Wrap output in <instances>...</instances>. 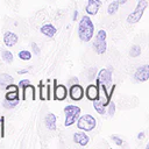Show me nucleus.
Listing matches in <instances>:
<instances>
[{
	"mask_svg": "<svg viewBox=\"0 0 149 149\" xmlns=\"http://www.w3.org/2000/svg\"><path fill=\"white\" fill-rule=\"evenodd\" d=\"M19 41V37L16 34L12 33V31H7L3 35V43L6 47H14Z\"/></svg>",
	"mask_w": 149,
	"mask_h": 149,
	"instance_id": "13",
	"label": "nucleus"
},
{
	"mask_svg": "<svg viewBox=\"0 0 149 149\" xmlns=\"http://www.w3.org/2000/svg\"><path fill=\"white\" fill-rule=\"evenodd\" d=\"M27 72H28V70H20L19 74H23V73H27Z\"/></svg>",
	"mask_w": 149,
	"mask_h": 149,
	"instance_id": "33",
	"label": "nucleus"
},
{
	"mask_svg": "<svg viewBox=\"0 0 149 149\" xmlns=\"http://www.w3.org/2000/svg\"><path fill=\"white\" fill-rule=\"evenodd\" d=\"M27 99H31L35 100L36 99V91H35V86L29 84L26 87L22 88V100H27Z\"/></svg>",
	"mask_w": 149,
	"mask_h": 149,
	"instance_id": "10",
	"label": "nucleus"
},
{
	"mask_svg": "<svg viewBox=\"0 0 149 149\" xmlns=\"http://www.w3.org/2000/svg\"><path fill=\"white\" fill-rule=\"evenodd\" d=\"M38 88H40V99L41 100H47V98H48V85H44L41 81L40 85H38Z\"/></svg>",
	"mask_w": 149,
	"mask_h": 149,
	"instance_id": "18",
	"label": "nucleus"
},
{
	"mask_svg": "<svg viewBox=\"0 0 149 149\" xmlns=\"http://www.w3.org/2000/svg\"><path fill=\"white\" fill-rule=\"evenodd\" d=\"M19 58L22 61H29L31 58V54L28 50H21L19 52Z\"/></svg>",
	"mask_w": 149,
	"mask_h": 149,
	"instance_id": "24",
	"label": "nucleus"
},
{
	"mask_svg": "<svg viewBox=\"0 0 149 149\" xmlns=\"http://www.w3.org/2000/svg\"><path fill=\"white\" fill-rule=\"evenodd\" d=\"M44 120H45V126L48 129H50V130L56 129V115L55 114H52V113L47 114Z\"/></svg>",
	"mask_w": 149,
	"mask_h": 149,
	"instance_id": "16",
	"label": "nucleus"
},
{
	"mask_svg": "<svg viewBox=\"0 0 149 149\" xmlns=\"http://www.w3.org/2000/svg\"><path fill=\"white\" fill-rule=\"evenodd\" d=\"M137 137H139V139H142V137H143V133H141V134H139V135H137Z\"/></svg>",
	"mask_w": 149,
	"mask_h": 149,
	"instance_id": "36",
	"label": "nucleus"
},
{
	"mask_svg": "<svg viewBox=\"0 0 149 149\" xmlns=\"http://www.w3.org/2000/svg\"><path fill=\"white\" fill-rule=\"evenodd\" d=\"M93 33H94V26H93L92 20L87 15L83 16L78 26V35H79L80 41L83 42L91 41V38L93 37Z\"/></svg>",
	"mask_w": 149,
	"mask_h": 149,
	"instance_id": "1",
	"label": "nucleus"
},
{
	"mask_svg": "<svg viewBox=\"0 0 149 149\" xmlns=\"http://www.w3.org/2000/svg\"><path fill=\"white\" fill-rule=\"evenodd\" d=\"M93 49L95 50L97 54L102 55L106 49H107V44H106V31L104 29H100L95 36V40L93 41Z\"/></svg>",
	"mask_w": 149,
	"mask_h": 149,
	"instance_id": "4",
	"label": "nucleus"
},
{
	"mask_svg": "<svg viewBox=\"0 0 149 149\" xmlns=\"http://www.w3.org/2000/svg\"><path fill=\"white\" fill-rule=\"evenodd\" d=\"M41 33H42L44 36L51 38V37H54L55 34L57 33V29H56L55 26H52L51 23H47V24H43V26L41 27Z\"/></svg>",
	"mask_w": 149,
	"mask_h": 149,
	"instance_id": "14",
	"label": "nucleus"
},
{
	"mask_svg": "<svg viewBox=\"0 0 149 149\" xmlns=\"http://www.w3.org/2000/svg\"><path fill=\"white\" fill-rule=\"evenodd\" d=\"M85 94H86V97H87L88 100H92V101L93 100H97L99 98V86L98 85H93V84L88 85L86 87Z\"/></svg>",
	"mask_w": 149,
	"mask_h": 149,
	"instance_id": "11",
	"label": "nucleus"
},
{
	"mask_svg": "<svg viewBox=\"0 0 149 149\" xmlns=\"http://www.w3.org/2000/svg\"><path fill=\"white\" fill-rule=\"evenodd\" d=\"M68 97V88L63 84H57V80L54 79V99L62 101Z\"/></svg>",
	"mask_w": 149,
	"mask_h": 149,
	"instance_id": "6",
	"label": "nucleus"
},
{
	"mask_svg": "<svg viewBox=\"0 0 149 149\" xmlns=\"http://www.w3.org/2000/svg\"><path fill=\"white\" fill-rule=\"evenodd\" d=\"M147 149H149V143H148V144H147Z\"/></svg>",
	"mask_w": 149,
	"mask_h": 149,
	"instance_id": "37",
	"label": "nucleus"
},
{
	"mask_svg": "<svg viewBox=\"0 0 149 149\" xmlns=\"http://www.w3.org/2000/svg\"><path fill=\"white\" fill-rule=\"evenodd\" d=\"M114 113H115V104L112 101V102L109 104V107H108V114H109L111 116H113Z\"/></svg>",
	"mask_w": 149,
	"mask_h": 149,
	"instance_id": "27",
	"label": "nucleus"
},
{
	"mask_svg": "<svg viewBox=\"0 0 149 149\" xmlns=\"http://www.w3.org/2000/svg\"><path fill=\"white\" fill-rule=\"evenodd\" d=\"M73 140H74L76 143H78V144H80V146H86V144L88 143V136H87L84 132L74 133Z\"/></svg>",
	"mask_w": 149,
	"mask_h": 149,
	"instance_id": "15",
	"label": "nucleus"
},
{
	"mask_svg": "<svg viewBox=\"0 0 149 149\" xmlns=\"http://www.w3.org/2000/svg\"><path fill=\"white\" fill-rule=\"evenodd\" d=\"M17 104H19V100H6V99H5L3 102H2L3 107H5V108H8V109L14 108Z\"/></svg>",
	"mask_w": 149,
	"mask_h": 149,
	"instance_id": "23",
	"label": "nucleus"
},
{
	"mask_svg": "<svg viewBox=\"0 0 149 149\" xmlns=\"http://www.w3.org/2000/svg\"><path fill=\"white\" fill-rule=\"evenodd\" d=\"M100 6H101V0H88L85 10L88 15H95Z\"/></svg>",
	"mask_w": 149,
	"mask_h": 149,
	"instance_id": "12",
	"label": "nucleus"
},
{
	"mask_svg": "<svg viewBox=\"0 0 149 149\" xmlns=\"http://www.w3.org/2000/svg\"><path fill=\"white\" fill-rule=\"evenodd\" d=\"M119 2L115 0V1H113V2H111L109 5H108V8H107V13L109 14V15H112V14H114V13H116V10H118V8H119Z\"/></svg>",
	"mask_w": 149,
	"mask_h": 149,
	"instance_id": "21",
	"label": "nucleus"
},
{
	"mask_svg": "<svg viewBox=\"0 0 149 149\" xmlns=\"http://www.w3.org/2000/svg\"><path fill=\"white\" fill-rule=\"evenodd\" d=\"M116 1H118L120 5H123V3H126V2H127V0H116Z\"/></svg>",
	"mask_w": 149,
	"mask_h": 149,
	"instance_id": "34",
	"label": "nucleus"
},
{
	"mask_svg": "<svg viewBox=\"0 0 149 149\" xmlns=\"http://www.w3.org/2000/svg\"><path fill=\"white\" fill-rule=\"evenodd\" d=\"M77 14H78V13H77V10H74V13H73V20H74V21L77 20Z\"/></svg>",
	"mask_w": 149,
	"mask_h": 149,
	"instance_id": "35",
	"label": "nucleus"
},
{
	"mask_svg": "<svg viewBox=\"0 0 149 149\" xmlns=\"http://www.w3.org/2000/svg\"><path fill=\"white\" fill-rule=\"evenodd\" d=\"M5 99L6 100H20L19 91H7V93L5 94Z\"/></svg>",
	"mask_w": 149,
	"mask_h": 149,
	"instance_id": "20",
	"label": "nucleus"
},
{
	"mask_svg": "<svg viewBox=\"0 0 149 149\" xmlns=\"http://www.w3.org/2000/svg\"><path fill=\"white\" fill-rule=\"evenodd\" d=\"M79 81H78V78L77 77H72V78H70L69 79V81H68V84H70V85H74V84H78Z\"/></svg>",
	"mask_w": 149,
	"mask_h": 149,
	"instance_id": "32",
	"label": "nucleus"
},
{
	"mask_svg": "<svg viewBox=\"0 0 149 149\" xmlns=\"http://www.w3.org/2000/svg\"><path fill=\"white\" fill-rule=\"evenodd\" d=\"M0 121H1V118H0Z\"/></svg>",
	"mask_w": 149,
	"mask_h": 149,
	"instance_id": "38",
	"label": "nucleus"
},
{
	"mask_svg": "<svg viewBox=\"0 0 149 149\" xmlns=\"http://www.w3.org/2000/svg\"><path fill=\"white\" fill-rule=\"evenodd\" d=\"M31 49H33V51H34L35 55H40V48H38V45L35 42L31 43Z\"/></svg>",
	"mask_w": 149,
	"mask_h": 149,
	"instance_id": "29",
	"label": "nucleus"
},
{
	"mask_svg": "<svg viewBox=\"0 0 149 149\" xmlns=\"http://www.w3.org/2000/svg\"><path fill=\"white\" fill-rule=\"evenodd\" d=\"M112 140H113L118 146H121V144H122V140H121L120 137H118L116 135H113V136H112Z\"/></svg>",
	"mask_w": 149,
	"mask_h": 149,
	"instance_id": "31",
	"label": "nucleus"
},
{
	"mask_svg": "<svg viewBox=\"0 0 149 149\" xmlns=\"http://www.w3.org/2000/svg\"><path fill=\"white\" fill-rule=\"evenodd\" d=\"M13 77L12 76H9V74H7V73H2V74H0V85H2V86H7V85H9V84H12L13 83Z\"/></svg>",
	"mask_w": 149,
	"mask_h": 149,
	"instance_id": "17",
	"label": "nucleus"
},
{
	"mask_svg": "<svg viewBox=\"0 0 149 149\" xmlns=\"http://www.w3.org/2000/svg\"><path fill=\"white\" fill-rule=\"evenodd\" d=\"M64 113H65L64 125L68 127V126H71L72 123H74V121L79 118V115H80V108L78 106H74V105H68L64 108Z\"/></svg>",
	"mask_w": 149,
	"mask_h": 149,
	"instance_id": "2",
	"label": "nucleus"
},
{
	"mask_svg": "<svg viewBox=\"0 0 149 149\" xmlns=\"http://www.w3.org/2000/svg\"><path fill=\"white\" fill-rule=\"evenodd\" d=\"M97 80H99L105 86H109L112 84V73H111V71L107 70V69L100 70L99 73H98V79Z\"/></svg>",
	"mask_w": 149,
	"mask_h": 149,
	"instance_id": "9",
	"label": "nucleus"
},
{
	"mask_svg": "<svg viewBox=\"0 0 149 149\" xmlns=\"http://www.w3.org/2000/svg\"><path fill=\"white\" fill-rule=\"evenodd\" d=\"M6 91H19V86L17 85H14L13 83L7 85L6 86Z\"/></svg>",
	"mask_w": 149,
	"mask_h": 149,
	"instance_id": "28",
	"label": "nucleus"
},
{
	"mask_svg": "<svg viewBox=\"0 0 149 149\" xmlns=\"http://www.w3.org/2000/svg\"><path fill=\"white\" fill-rule=\"evenodd\" d=\"M93 107H94V109H95L99 114H105V113H106L105 105H104L100 100H93Z\"/></svg>",
	"mask_w": 149,
	"mask_h": 149,
	"instance_id": "19",
	"label": "nucleus"
},
{
	"mask_svg": "<svg viewBox=\"0 0 149 149\" xmlns=\"http://www.w3.org/2000/svg\"><path fill=\"white\" fill-rule=\"evenodd\" d=\"M1 55H2V59H3L6 63H12V62H13V59H14L13 54H12L9 50H3Z\"/></svg>",
	"mask_w": 149,
	"mask_h": 149,
	"instance_id": "22",
	"label": "nucleus"
},
{
	"mask_svg": "<svg viewBox=\"0 0 149 149\" xmlns=\"http://www.w3.org/2000/svg\"><path fill=\"white\" fill-rule=\"evenodd\" d=\"M141 54V48L139 45H134L132 49H130V56L132 57H136Z\"/></svg>",
	"mask_w": 149,
	"mask_h": 149,
	"instance_id": "25",
	"label": "nucleus"
},
{
	"mask_svg": "<svg viewBox=\"0 0 149 149\" xmlns=\"http://www.w3.org/2000/svg\"><path fill=\"white\" fill-rule=\"evenodd\" d=\"M97 125V121L95 119L90 115V114H85L83 116H80L77 121V127L80 129V130H84V132H90V130H93L94 127Z\"/></svg>",
	"mask_w": 149,
	"mask_h": 149,
	"instance_id": "5",
	"label": "nucleus"
},
{
	"mask_svg": "<svg viewBox=\"0 0 149 149\" xmlns=\"http://www.w3.org/2000/svg\"><path fill=\"white\" fill-rule=\"evenodd\" d=\"M29 84H30V81H29L28 79H22V80H20V83H19V87L23 88V87H26V86L29 85Z\"/></svg>",
	"mask_w": 149,
	"mask_h": 149,
	"instance_id": "30",
	"label": "nucleus"
},
{
	"mask_svg": "<svg viewBox=\"0 0 149 149\" xmlns=\"http://www.w3.org/2000/svg\"><path fill=\"white\" fill-rule=\"evenodd\" d=\"M135 79L137 81H146L149 79V65L148 64H144V65H141L140 68L136 69L135 71V74H134Z\"/></svg>",
	"mask_w": 149,
	"mask_h": 149,
	"instance_id": "7",
	"label": "nucleus"
},
{
	"mask_svg": "<svg viewBox=\"0 0 149 149\" xmlns=\"http://www.w3.org/2000/svg\"><path fill=\"white\" fill-rule=\"evenodd\" d=\"M0 136L1 137L5 136V116H1V121H0Z\"/></svg>",
	"mask_w": 149,
	"mask_h": 149,
	"instance_id": "26",
	"label": "nucleus"
},
{
	"mask_svg": "<svg viewBox=\"0 0 149 149\" xmlns=\"http://www.w3.org/2000/svg\"><path fill=\"white\" fill-rule=\"evenodd\" d=\"M148 6V2L147 0H140L135 7V9L133 10V13H130L128 16H127V22L128 23H136L140 21V19L142 17L143 15V12L146 9V7Z\"/></svg>",
	"mask_w": 149,
	"mask_h": 149,
	"instance_id": "3",
	"label": "nucleus"
},
{
	"mask_svg": "<svg viewBox=\"0 0 149 149\" xmlns=\"http://www.w3.org/2000/svg\"><path fill=\"white\" fill-rule=\"evenodd\" d=\"M69 94H70V98L72 100L78 101V100H80L84 97V90H83V87L79 84H74V85H71Z\"/></svg>",
	"mask_w": 149,
	"mask_h": 149,
	"instance_id": "8",
	"label": "nucleus"
}]
</instances>
